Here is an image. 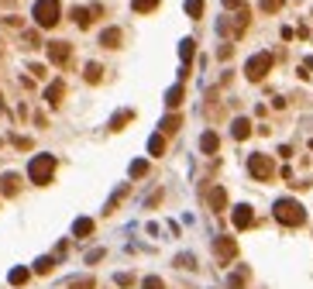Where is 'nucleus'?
Wrapping results in <instances>:
<instances>
[{
    "mask_svg": "<svg viewBox=\"0 0 313 289\" xmlns=\"http://www.w3.org/2000/svg\"><path fill=\"white\" fill-rule=\"evenodd\" d=\"M90 231H93V220H90V217H79L76 224H73V234H76V238H86Z\"/></svg>",
    "mask_w": 313,
    "mask_h": 289,
    "instance_id": "12",
    "label": "nucleus"
},
{
    "mask_svg": "<svg viewBox=\"0 0 313 289\" xmlns=\"http://www.w3.org/2000/svg\"><path fill=\"white\" fill-rule=\"evenodd\" d=\"M179 128V117H165V121H162V131H176Z\"/></svg>",
    "mask_w": 313,
    "mask_h": 289,
    "instance_id": "30",
    "label": "nucleus"
},
{
    "mask_svg": "<svg viewBox=\"0 0 313 289\" xmlns=\"http://www.w3.org/2000/svg\"><path fill=\"white\" fill-rule=\"evenodd\" d=\"M69 289H93V279H73Z\"/></svg>",
    "mask_w": 313,
    "mask_h": 289,
    "instance_id": "29",
    "label": "nucleus"
},
{
    "mask_svg": "<svg viewBox=\"0 0 313 289\" xmlns=\"http://www.w3.org/2000/svg\"><path fill=\"white\" fill-rule=\"evenodd\" d=\"M272 69V52H258V55L248 59V66H244V76L258 83V79H265V73Z\"/></svg>",
    "mask_w": 313,
    "mask_h": 289,
    "instance_id": "4",
    "label": "nucleus"
},
{
    "mask_svg": "<svg viewBox=\"0 0 313 289\" xmlns=\"http://www.w3.org/2000/svg\"><path fill=\"white\" fill-rule=\"evenodd\" d=\"M52 176H55V155H35L31 162H28V179L31 183H52Z\"/></svg>",
    "mask_w": 313,
    "mask_h": 289,
    "instance_id": "2",
    "label": "nucleus"
},
{
    "mask_svg": "<svg viewBox=\"0 0 313 289\" xmlns=\"http://www.w3.org/2000/svg\"><path fill=\"white\" fill-rule=\"evenodd\" d=\"M0 183H4V193H14V190H18V176H14V172H7Z\"/></svg>",
    "mask_w": 313,
    "mask_h": 289,
    "instance_id": "23",
    "label": "nucleus"
},
{
    "mask_svg": "<svg viewBox=\"0 0 313 289\" xmlns=\"http://www.w3.org/2000/svg\"><path fill=\"white\" fill-rule=\"evenodd\" d=\"M255 224V210L248 207V203H241V207H234V227L237 231H248Z\"/></svg>",
    "mask_w": 313,
    "mask_h": 289,
    "instance_id": "6",
    "label": "nucleus"
},
{
    "mask_svg": "<svg viewBox=\"0 0 313 289\" xmlns=\"http://www.w3.org/2000/svg\"><path fill=\"white\" fill-rule=\"evenodd\" d=\"M272 213H275V220L286 224V227H299V224L306 220V210H303L296 200H275Z\"/></svg>",
    "mask_w": 313,
    "mask_h": 289,
    "instance_id": "1",
    "label": "nucleus"
},
{
    "mask_svg": "<svg viewBox=\"0 0 313 289\" xmlns=\"http://www.w3.org/2000/svg\"><path fill=\"white\" fill-rule=\"evenodd\" d=\"M62 93H66V83H52V86L45 90V100H48V103L55 107V103H59V100H62Z\"/></svg>",
    "mask_w": 313,
    "mask_h": 289,
    "instance_id": "11",
    "label": "nucleus"
},
{
    "mask_svg": "<svg viewBox=\"0 0 313 289\" xmlns=\"http://www.w3.org/2000/svg\"><path fill=\"white\" fill-rule=\"evenodd\" d=\"M286 7V0H262V11L265 14H275V11H282Z\"/></svg>",
    "mask_w": 313,
    "mask_h": 289,
    "instance_id": "21",
    "label": "nucleus"
},
{
    "mask_svg": "<svg viewBox=\"0 0 313 289\" xmlns=\"http://www.w3.org/2000/svg\"><path fill=\"white\" fill-rule=\"evenodd\" d=\"M224 7H241V0H224Z\"/></svg>",
    "mask_w": 313,
    "mask_h": 289,
    "instance_id": "31",
    "label": "nucleus"
},
{
    "mask_svg": "<svg viewBox=\"0 0 313 289\" xmlns=\"http://www.w3.org/2000/svg\"><path fill=\"white\" fill-rule=\"evenodd\" d=\"M217 145H220V141H217V135H214V131H207V135L200 138V148H203L207 155H214V152H217Z\"/></svg>",
    "mask_w": 313,
    "mask_h": 289,
    "instance_id": "13",
    "label": "nucleus"
},
{
    "mask_svg": "<svg viewBox=\"0 0 313 289\" xmlns=\"http://www.w3.org/2000/svg\"><path fill=\"white\" fill-rule=\"evenodd\" d=\"M214 251H217V258H220V262H231V258L237 255V245L231 241V238H217V241H214Z\"/></svg>",
    "mask_w": 313,
    "mask_h": 289,
    "instance_id": "7",
    "label": "nucleus"
},
{
    "mask_svg": "<svg viewBox=\"0 0 313 289\" xmlns=\"http://www.w3.org/2000/svg\"><path fill=\"white\" fill-rule=\"evenodd\" d=\"M48 59H52L55 66H66V62H69V45H66V41H48Z\"/></svg>",
    "mask_w": 313,
    "mask_h": 289,
    "instance_id": "8",
    "label": "nucleus"
},
{
    "mask_svg": "<svg viewBox=\"0 0 313 289\" xmlns=\"http://www.w3.org/2000/svg\"><path fill=\"white\" fill-rule=\"evenodd\" d=\"M52 265H55V258H38V262H35V272L45 275V272H52Z\"/></svg>",
    "mask_w": 313,
    "mask_h": 289,
    "instance_id": "26",
    "label": "nucleus"
},
{
    "mask_svg": "<svg viewBox=\"0 0 313 289\" xmlns=\"http://www.w3.org/2000/svg\"><path fill=\"white\" fill-rule=\"evenodd\" d=\"M248 172H252L255 179H272L275 165H272L269 155H252V158H248Z\"/></svg>",
    "mask_w": 313,
    "mask_h": 289,
    "instance_id": "5",
    "label": "nucleus"
},
{
    "mask_svg": "<svg viewBox=\"0 0 313 289\" xmlns=\"http://www.w3.org/2000/svg\"><path fill=\"white\" fill-rule=\"evenodd\" d=\"M193 52H196V41H193V38H186L182 45H179V55H182V62H190V59H193Z\"/></svg>",
    "mask_w": 313,
    "mask_h": 289,
    "instance_id": "17",
    "label": "nucleus"
},
{
    "mask_svg": "<svg viewBox=\"0 0 313 289\" xmlns=\"http://www.w3.org/2000/svg\"><path fill=\"white\" fill-rule=\"evenodd\" d=\"M145 172H148V162H145V158L131 162V176H135V179H138V176H145Z\"/></svg>",
    "mask_w": 313,
    "mask_h": 289,
    "instance_id": "25",
    "label": "nucleus"
},
{
    "mask_svg": "<svg viewBox=\"0 0 313 289\" xmlns=\"http://www.w3.org/2000/svg\"><path fill=\"white\" fill-rule=\"evenodd\" d=\"M100 73H103V69H100L97 62H90V66H86V79H90V83H100Z\"/></svg>",
    "mask_w": 313,
    "mask_h": 289,
    "instance_id": "24",
    "label": "nucleus"
},
{
    "mask_svg": "<svg viewBox=\"0 0 313 289\" xmlns=\"http://www.w3.org/2000/svg\"><path fill=\"white\" fill-rule=\"evenodd\" d=\"M148 152H152V155H162V152H165V138H162V135H152V138H148Z\"/></svg>",
    "mask_w": 313,
    "mask_h": 289,
    "instance_id": "15",
    "label": "nucleus"
},
{
    "mask_svg": "<svg viewBox=\"0 0 313 289\" xmlns=\"http://www.w3.org/2000/svg\"><path fill=\"white\" fill-rule=\"evenodd\" d=\"M131 117H135V114H131V110H124V114H117V117H114V121H110V128H114V131H120V124H128Z\"/></svg>",
    "mask_w": 313,
    "mask_h": 289,
    "instance_id": "27",
    "label": "nucleus"
},
{
    "mask_svg": "<svg viewBox=\"0 0 313 289\" xmlns=\"http://www.w3.org/2000/svg\"><path fill=\"white\" fill-rule=\"evenodd\" d=\"M231 135H234L237 141H244V138L252 135V121H248V117H237L234 124H231Z\"/></svg>",
    "mask_w": 313,
    "mask_h": 289,
    "instance_id": "9",
    "label": "nucleus"
},
{
    "mask_svg": "<svg viewBox=\"0 0 313 289\" xmlns=\"http://www.w3.org/2000/svg\"><path fill=\"white\" fill-rule=\"evenodd\" d=\"M73 18H76L79 28H90V11H86V7H76V11H73Z\"/></svg>",
    "mask_w": 313,
    "mask_h": 289,
    "instance_id": "20",
    "label": "nucleus"
},
{
    "mask_svg": "<svg viewBox=\"0 0 313 289\" xmlns=\"http://www.w3.org/2000/svg\"><path fill=\"white\" fill-rule=\"evenodd\" d=\"M224 203H227V193L220 190V186H214V190H210V207H214V210H224Z\"/></svg>",
    "mask_w": 313,
    "mask_h": 289,
    "instance_id": "14",
    "label": "nucleus"
},
{
    "mask_svg": "<svg viewBox=\"0 0 313 289\" xmlns=\"http://www.w3.org/2000/svg\"><path fill=\"white\" fill-rule=\"evenodd\" d=\"M31 18L38 28H55L62 18V7L59 0H35V7H31Z\"/></svg>",
    "mask_w": 313,
    "mask_h": 289,
    "instance_id": "3",
    "label": "nucleus"
},
{
    "mask_svg": "<svg viewBox=\"0 0 313 289\" xmlns=\"http://www.w3.org/2000/svg\"><path fill=\"white\" fill-rule=\"evenodd\" d=\"M186 14L190 18H200L203 14V0H186Z\"/></svg>",
    "mask_w": 313,
    "mask_h": 289,
    "instance_id": "22",
    "label": "nucleus"
},
{
    "mask_svg": "<svg viewBox=\"0 0 313 289\" xmlns=\"http://www.w3.org/2000/svg\"><path fill=\"white\" fill-rule=\"evenodd\" d=\"M100 45H103V48H117L120 45V28H107V31L100 35Z\"/></svg>",
    "mask_w": 313,
    "mask_h": 289,
    "instance_id": "10",
    "label": "nucleus"
},
{
    "mask_svg": "<svg viewBox=\"0 0 313 289\" xmlns=\"http://www.w3.org/2000/svg\"><path fill=\"white\" fill-rule=\"evenodd\" d=\"M141 289H165V282H162L158 275H148V279L141 282Z\"/></svg>",
    "mask_w": 313,
    "mask_h": 289,
    "instance_id": "28",
    "label": "nucleus"
},
{
    "mask_svg": "<svg viewBox=\"0 0 313 289\" xmlns=\"http://www.w3.org/2000/svg\"><path fill=\"white\" fill-rule=\"evenodd\" d=\"M28 275H31L28 269H11V286H24V282H28Z\"/></svg>",
    "mask_w": 313,
    "mask_h": 289,
    "instance_id": "18",
    "label": "nucleus"
},
{
    "mask_svg": "<svg viewBox=\"0 0 313 289\" xmlns=\"http://www.w3.org/2000/svg\"><path fill=\"white\" fill-rule=\"evenodd\" d=\"M131 7H135L138 14H148V11H155L158 0H131Z\"/></svg>",
    "mask_w": 313,
    "mask_h": 289,
    "instance_id": "16",
    "label": "nucleus"
},
{
    "mask_svg": "<svg viewBox=\"0 0 313 289\" xmlns=\"http://www.w3.org/2000/svg\"><path fill=\"white\" fill-rule=\"evenodd\" d=\"M165 103H169V107H179V103H182V86H172V90L165 93Z\"/></svg>",
    "mask_w": 313,
    "mask_h": 289,
    "instance_id": "19",
    "label": "nucleus"
}]
</instances>
